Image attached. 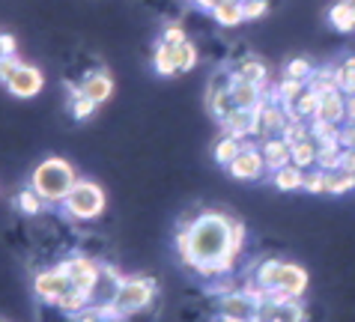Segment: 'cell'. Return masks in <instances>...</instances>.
Here are the masks:
<instances>
[{
  "mask_svg": "<svg viewBox=\"0 0 355 322\" xmlns=\"http://www.w3.org/2000/svg\"><path fill=\"white\" fill-rule=\"evenodd\" d=\"M218 316L227 322H254L257 319V301L248 289H230L218 301Z\"/></svg>",
  "mask_w": 355,
  "mask_h": 322,
  "instance_id": "ba28073f",
  "label": "cell"
},
{
  "mask_svg": "<svg viewBox=\"0 0 355 322\" xmlns=\"http://www.w3.org/2000/svg\"><path fill=\"white\" fill-rule=\"evenodd\" d=\"M281 262L284 260H263L257 262V269H254V284H260L263 289H275L278 287V275H281Z\"/></svg>",
  "mask_w": 355,
  "mask_h": 322,
  "instance_id": "f1b7e54d",
  "label": "cell"
},
{
  "mask_svg": "<svg viewBox=\"0 0 355 322\" xmlns=\"http://www.w3.org/2000/svg\"><path fill=\"white\" fill-rule=\"evenodd\" d=\"M15 206H18V212H21V215H27V218H36V215L42 212V209L48 206V203H45L42 197H39V194L31 188V185H27L24 191H18V197H15Z\"/></svg>",
  "mask_w": 355,
  "mask_h": 322,
  "instance_id": "d6a6232c",
  "label": "cell"
},
{
  "mask_svg": "<svg viewBox=\"0 0 355 322\" xmlns=\"http://www.w3.org/2000/svg\"><path fill=\"white\" fill-rule=\"evenodd\" d=\"M120 284H123L120 271H116L114 266H102V271H98V284L93 289V305H107V301L116 296Z\"/></svg>",
  "mask_w": 355,
  "mask_h": 322,
  "instance_id": "e0dca14e",
  "label": "cell"
},
{
  "mask_svg": "<svg viewBox=\"0 0 355 322\" xmlns=\"http://www.w3.org/2000/svg\"><path fill=\"white\" fill-rule=\"evenodd\" d=\"M329 24L338 33H355V6L349 0H338V3L329 9Z\"/></svg>",
  "mask_w": 355,
  "mask_h": 322,
  "instance_id": "44dd1931",
  "label": "cell"
},
{
  "mask_svg": "<svg viewBox=\"0 0 355 322\" xmlns=\"http://www.w3.org/2000/svg\"><path fill=\"white\" fill-rule=\"evenodd\" d=\"M236 78H242V81H248V84H257V87H269V69H266V63L257 60V57H245V60L233 69Z\"/></svg>",
  "mask_w": 355,
  "mask_h": 322,
  "instance_id": "d6986e66",
  "label": "cell"
},
{
  "mask_svg": "<svg viewBox=\"0 0 355 322\" xmlns=\"http://www.w3.org/2000/svg\"><path fill=\"white\" fill-rule=\"evenodd\" d=\"M317 107H320V93H313L311 87L304 90L299 99H295V105L290 107V120H313L317 116Z\"/></svg>",
  "mask_w": 355,
  "mask_h": 322,
  "instance_id": "83f0119b",
  "label": "cell"
},
{
  "mask_svg": "<svg viewBox=\"0 0 355 322\" xmlns=\"http://www.w3.org/2000/svg\"><path fill=\"white\" fill-rule=\"evenodd\" d=\"M230 93H233L236 107H260L266 102V90H263V87L248 84V81H242V78H236V75H233Z\"/></svg>",
  "mask_w": 355,
  "mask_h": 322,
  "instance_id": "ac0fdd59",
  "label": "cell"
},
{
  "mask_svg": "<svg viewBox=\"0 0 355 322\" xmlns=\"http://www.w3.org/2000/svg\"><path fill=\"white\" fill-rule=\"evenodd\" d=\"M45 87V75L39 66L33 63H21L18 66V72L12 75V81L6 84V90L15 96V99H36L39 93H42Z\"/></svg>",
  "mask_w": 355,
  "mask_h": 322,
  "instance_id": "8fae6325",
  "label": "cell"
},
{
  "mask_svg": "<svg viewBox=\"0 0 355 322\" xmlns=\"http://www.w3.org/2000/svg\"><path fill=\"white\" fill-rule=\"evenodd\" d=\"M284 138H287L290 143H299L304 138H311V123L308 120H290L287 129H284Z\"/></svg>",
  "mask_w": 355,
  "mask_h": 322,
  "instance_id": "f35d334b",
  "label": "cell"
},
{
  "mask_svg": "<svg viewBox=\"0 0 355 322\" xmlns=\"http://www.w3.org/2000/svg\"><path fill=\"white\" fill-rule=\"evenodd\" d=\"M304 319H308V314H304L302 298H290L284 305H275L272 322H304Z\"/></svg>",
  "mask_w": 355,
  "mask_h": 322,
  "instance_id": "1f68e13d",
  "label": "cell"
},
{
  "mask_svg": "<svg viewBox=\"0 0 355 322\" xmlns=\"http://www.w3.org/2000/svg\"><path fill=\"white\" fill-rule=\"evenodd\" d=\"M340 168H343V170H349V173H355V146H347V150H343Z\"/></svg>",
  "mask_w": 355,
  "mask_h": 322,
  "instance_id": "bcb514c9",
  "label": "cell"
},
{
  "mask_svg": "<svg viewBox=\"0 0 355 322\" xmlns=\"http://www.w3.org/2000/svg\"><path fill=\"white\" fill-rule=\"evenodd\" d=\"M245 248V224L224 212H200L194 221L176 230V251L189 269L215 262L227 275Z\"/></svg>",
  "mask_w": 355,
  "mask_h": 322,
  "instance_id": "6da1fadb",
  "label": "cell"
},
{
  "mask_svg": "<svg viewBox=\"0 0 355 322\" xmlns=\"http://www.w3.org/2000/svg\"><path fill=\"white\" fill-rule=\"evenodd\" d=\"M155 292H159V284H155L153 278L132 275V278H123L116 296L107 301V305H96V307H102L105 314L114 316L116 322H125L132 314H137V310L155 305Z\"/></svg>",
  "mask_w": 355,
  "mask_h": 322,
  "instance_id": "3957f363",
  "label": "cell"
},
{
  "mask_svg": "<svg viewBox=\"0 0 355 322\" xmlns=\"http://www.w3.org/2000/svg\"><path fill=\"white\" fill-rule=\"evenodd\" d=\"M334 72H338V90L347 96H355V57H349V60L340 66H334Z\"/></svg>",
  "mask_w": 355,
  "mask_h": 322,
  "instance_id": "d590c367",
  "label": "cell"
},
{
  "mask_svg": "<svg viewBox=\"0 0 355 322\" xmlns=\"http://www.w3.org/2000/svg\"><path fill=\"white\" fill-rule=\"evenodd\" d=\"M212 18L218 21L221 27H239L245 21V12H242V0H218L212 9Z\"/></svg>",
  "mask_w": 355,
  "mask_h": 322,
  "instance_id": "7402d4cb",
  "label": "cell"
},
{
  "mask_svg": "<svg viewBox=\"0 0 355 322\" xmlns=\"http://www.w3.org/2000/svg\"><path fill=\"white\" fill-rule=\"evenodd\" d=\"M347 123H355V96H347Z\"/></svg>",
  "mask_w": 355,
  "mask_h": 322,
  "instance_id": "7dc6e473",
  "label": "cell"
},
{
  "mask_svg": "<svg viewBox=\"0 0 355 322\" xmlns=\"http://www.w3.org/2000/svg\"><path fill=\"white\" fill-rule=\"evenodd\" d=\"M69 289H72V280H69L63 266L42 269V271H36V278H33V296L42 301V305L57 307V301H60Z\"/></svg>",
  "mask_w": 355,
  "mask_h": 322,
  "instance_id": "52a82bcc",
  "label": "cell"
},
{
  "mask_svg": "<svg viewBox=\"0 0 355 322\" xmlns=\"http://www.w3.org/2000/svg\"><path fill=\"white\" fill-rule=\"evenodd\" d=\"M24 60H21V57H18V54H12V57H6V60H0V84H9V81H12V75L18 72V66H21Z\"/></svg>",
  "mask_w": 355,
  "mask_h": 322,
  "instance_id": "60d3db41",
  "label": "cell"
},
{
  "mask_svg": "<svg viewBox=\"0 0 355 322\" xmlns=\"http://www.w3.org/2000/svg\"><path fill=\"white\" fill-rule=\"evenodd\" d=\"M63 271L69 275V280H72V287L84 289L93 296V289L98 284V271H102V262H96L90 253H75V257H69L60 262Z\"/></svg>",
  "mask_w": 355,
  "mask_h": 322,
  "instance_id": "9c48e42d",
  "label": "cell"
},
{
  "mask_svg": "<svg viewBox=\"0 0 355 322\" xmlns=\"http://www.w3.org/2000/svg\"><path fill=\"white\" fill-rule=\"evenodd\" d=\"M173 57H176V69L180 72H191L197 60H200V54H197V45L191 39H185L182 45H173Z\"/></svg>",
  "mask_w": 355,
  "mask_h": 322,
  "instance_id": "836d02e7",
  "label": "cell"
},
{
  "mask_svg": "<svg viewBox=\"0 0 355 322\" xmlns=\"http://www.w3.org/2000/svg\"><path fill=\"white\" fill-rule=\"evenodd\" d=\"M340 143H343V150H347V146H355V123L340 125Z\"/></svg>",
  "mask_w": 355,
  "mask_h": 322,
  "instance_id": "f6af8a7d",
  "label": "cell"
},
{
  "mask_svg": "<svg viewBox=\"0 0 355 322\" xmlns=\"http://www.w3.org/2000/svg\"><path fill=\"white\" fill-rule=\"evenodd\" d=\"M349 3H352V6H355V0H349Z\"/></svg>",
  "mask_w": 355,
  "mask_h": 322,
  "instance_id": "681fc988",
  "label": "cell"
},
{
  "mask_svg": "<svg viewBox=\"0 0 355 322\" xmlns=\"http://www.w3.org/2000/svg\"><path fill=\"white\" fill-rule=\"evenodd\" d=\"M185 27H180V24H167L164 30H162V42L164 45H182L185 42Z\"/></svg>",
  "mask_w": 355,
  "mask_h": 322,
  "instance_id": "b9f144b4",
  "label": "cell"
},
{
  "mask_svg": "<svg viewBox=\"0 0 355 322\" xmlns=\"http://www.w3.org/2000/svg\"><path fill=\"white\" fill-rule=\"evenodd\" d=\"M278 289H287L290 296L302 298L308 289V271L295 262H281V275H278Z\"/></svg>",
  "mask_w": 355,
  "mask_h": 322,
  "instance_id": "2e32d148",
  "label": "cell"
},
{
  "mask_svg": "<svg viewBox=\"0 0 355 322\" xmlns=\"http://www.w3.org/2000/svg\"><path fill=\"white\" fill-rule=\"evenodd\" d=\"M311 75H313V66H311V60H304V57H295V60L287 63V69H284V78H293V81H304V84H308Z\"/></svg>",
  "mask_w": 355,
  "mask_h": 322,
  "instance_id": "8d00e7d4",
  "label": "cell"
},
{
  "mask_svg": "<svg viewBox=\"0 0 355 322\" xmlns=\"http://www.w3.org/2000/svg\"><path fill=\"white\" fill-rule=\"evenodd\" d=\"M230 87H233V72L230 69H218L209 78V87H206V107H209V114L218 123L236 107Z\"/></svg>",
  "mask_w": 355,
  "mask_h": 322,
  "instance_id": "8992f818",
  "label": "cell"
},
{
  "mask_svg": "<svg viewBox=\"0 0 355 322\" xmlns=\"http://www.w3.org/2000/svg\"><path fill=\"white\" fill-rule=\"evenodd\" d=\"M153 69L162 78L180 75V69H176V57H173V45H164L159 39V45H155V51H153Z\"/></svg>",
  "mask_w": 355,
  "mask_h": 322,
  "instance_id": "4316f807",
  "label": "cell"
},
{
  "mask_svg": "<svg viewBox=\"0 0 355 322\" xmlns=\"http://www.w3.org/2000/svg\"><path fill=\"white\" fill-rule=\"evenodd\" d=\"M260 152H263V159H266V168H269V173H275L278 168H284V164L293 161V143L284 138V134L263 138L260 141Z\"/></svg>",
  "mask_w": 355,
  "mask_h": 322,
  "instance_id": "4fadbf2b",
  "label": "cell"
},
{
  "mask_svg": "<svg viewBox=\"0 0 355 322\" xmlns=\"http://www.w3.org/2000/svg\"><path fill=\"white\" fill-rule=\"evenodd\" d=\"M18 54V42L12 33H0V60H6V57Z\"/></svg>",
  "mask_w": 355,
  "mask_h": 322,
  "instance_id": "ee69618b",
  "label": "cell"
},
{
  "mask_svg": "<svg viewBox=\"0 0 355 322\" xmlns=\"http://www.w3.org/2000/svg\"><path fill=\"white\" fill-rule=\"evenodd\" d=\"M69 93H72V102H69V111H72V116L75 120H90V116L96 114V102H90L87 99V96H81V90H78V87H69Z\"/></svg>",
  "mask_w": 355,
  "mask_h": 322,
  "instance_id": "e575fe53",
  "label": "cell"
},
{
  "mask_svg": "<svg viewBox=\"0 0 355 322\" xmlns=\"http://www.w3.org/2000/svg\"><path fill=\"white\" fill-rule=\"evenodd\" d=\"M304 90H308V84H304V81H293V78H284V81L275 84V90H272L269 96H272L275 102H281V105L290 111V107L295 105V99H299Z\"/></svg>",
  "mask_w": 355,
  "mask_h": 322,
  "instance_id": "484cf974",
  "label": "cell"
},
{
  "mask_svg": "<svg viewBox=\"0 0 355 322\" xmlns=\"http://www.w3.org/2000/svg\"><path fill=\"white\" fill-rule=\"evenodd\" d=\"M218 125L224 134H233V138H257V107H233Z\"/></svg>",
  "mask_w": 355,
  "mask_h": 322,
  "instance_id": "7c38bea8",
  "label": "cell"
},
{
  "mask_svg": "<svg viewBox=\"0 0 355 322\" xmlns=\"http://www.w3.org/2000/svg\"><path fill=\"white\" fill-rule=\"evenodd\" d=\"M242 12H245V21H257L269 12V0H242Z\"/></svg>",
  "mask_w": 355,
  "mask_h": 322,
  "instance_id": "ab89813d",
  "label": "cell"
},
{
  "mask_svg": "<svg viewBox=\"0 0 355 322\" xmlns=\"http://www.w3.org/2000/svg\"><path fill=\"white\" fill-rule=\"evenodd\" d=\"M242 146H245V141L242 138H233V134H224L221 132V138L215 141V146H212V159L221 164V168H227L236 155L242 152Z\"/></svg>",
  "mask_w": 355,
  "mask_h": 322,
  "instance_id": "cb8c5ba5",
  "label": "cell"
},
{
  "mask_svg": "<svg viewBox=\"0 0 355 322\" xmlns=\"http://www.w3.org/2000/svg\"><path fill=\"white\" fill-rule=\"evenodd\" d=\"M81 179L75 173V168L60 155H51V159H42L31 173V188L42 197L48 206H63L66 194L75 188V182Z\"/></svg>",
  "mask_w": 355,
  "mask_h": 322,
  "instance_id": "7a4b0ae2",
  "label": "cell"
},
{
  "mask_svg": "<svg viewBox=\"0 0 355 322\" xmlns=\"http://www.w3.org/2000/svg\"><path fill=\"white\" fill-rule=\"evenodd\" d=\"M191 3H197L200 9H209V12H212V9H215V3H218V0H191Z\"/></svg>",
  "mask_w": 355,
  "mask_h": 322,
  "instance_id": "c3c4849f",
  "label": "cell"
},
{
  "mask_svg": "<svg viewBox=\"0 0 355 322\" xmlns=\"http://www.w3.org/2000/svg\"><path fill=\"white\" fill-rule=\"evenodd\" d=\"M105 188L93 179H78L75 188L66 194L63 212L72 221H96L105 212Z\"/></svg>",
  "mask_w": 355,
  "mask_h": 322,
  "instance_id": "277c9868",
  "label": "cell"
},
{
  "mask_svg": "<svg viewBox=\"0 0 355 322\" xmlns=\"http://www.w3.org/2000/svg\"><path fill=\"white\" fill-rule=\"evenodd\" d=\"M72 322H116L114 316H107L105 314V310L102 307H96V305H90V307H87L84 310V314H78Z\"/></svg>",
  "mask_w": 355,
  "mask_h": 322,
  "instance_id": "7bdbcfd3",
  "label": "cell"
},
{
  "mask_svg": "<svg viewBox=\"0 0 355 322\" xmlns=\"http://www.w3.org/2000/svg\"><path fill=\"white\" fill-rule=\"evenodd\" d=\"M272 182H275L278 191H299L304 185V170L295 168V164L290 161V164H284V168H278L272 173Z\"/></svg>",
  "mask_w": 355,
  "mask_h": 322,
  "instance_id": "603a6c76",
  "label": "cell"
},
{
  "mask_svg": "<svg viewBox=\"0 0 355 322\" xmlns=\"http://www.w3.org/2000/svg\"><path fill=\"white\" fill-rule=\"evenodd\" d=\"M355 188V173L349 170H325V194H347Z\"/></svg>",
  "mask_w": 355,
  "mask_h": 322,
  "instance_id": "f546056e",
  "label": "cell"
},
{
  "mask_svg": "<svg viewBox=\"0 0 355 322\" xmlns=\"http://www.w3.org/2000/svg\"><path fill=\"white\" fill-rule=\"evenodd\" d=\"M78 90H81V96H87L90 102L105 105L114 96V78L107 72H90V75H84V81L78 84Z\"/></svg>",
  "mask_w": 355,
  "mask_h": 322,
  "instance_id": "9a60e30c",
  "label": "cell"
},
{
  "mask_svg": "<svg viewBox=\"0 0 355 322\" xmlns=\"http://www.w3.org/2000/svg\"><path fill=\"white\" fill-rule=\"evenodd\" d=\"M227 173H230L233 179H239V182H257V179H263L266 173H269V168H266V159H263V152H260V143L245 141L242 152L236 155L230 164H227Z\"/></svg>",
  "mask_w": 355,
  "mask_h": 322,
  "instance_id": "5b68a950",
  "label": "cell"
},
{
  "mask_svg": "<svg viewBox=\"0 0 355 322\" xmlns=\"http://www.w3.org/2000/svg\"><path fill=\"white\" fill-rule=\"evenodd\" d=\"M308 194H325V170L322 168H311L304 170V185H302Z\"/></svg>",
  "mask_w": 355,
  "mask_h": 322,
  "instance_id": "74e56055",
  "label": "cell"
},
{
  "mask_svg": "<svg viewBox=\"0 0 355 322\" xmlns=\"http://www.w3.org/2000/svg\"><path fill=\"white\" fill-rule=\"evenodd\" d=\"M308 87L313 93H331V90H338V72H334V66H322V69H313V75L308 78Z\"/></svg>",
  "mask_w": 355,
  "mask_h": 322,
  "instance_id": "4dcf8cb0",
  "label": "cell"
},
{
  "mask_svg": "<svg viewBox=\"0 0 355 322\" xmlns=\"http://www.w3.org/2000/svg\"><path fill=\"white\" fill-rule=\"evenodd\" d=\"M313 120H322L331 125H347V93L331 90V93L320 96V107H317Z\"/></svg>",
  "mask_w": 355,
  "mask_h": 322,
  "instance_id": "5bb4252c",
  "label": "cell"
},
{
  "mask_svg": "<svg viewBox=\"0 0 355 322\" xmlns=\"http://www.w3.org/2000/svg\"><path fill=\"white\" fill-rule=\"evenodd\" d=\"M254 322H257V319H254Z\"/></svg>",
  "mask_w": 355,
  "mask_h": 322,
  "instance_id": "f907efd6",
  "label": "cell"
},
{
  "mask_svg": "<svg viewBox=\"0 0 355 322\" xmlns=\"http://www.w3.org/2000/svg\"><path fill=\"white\" fill-rule=\"evenodd\" d=\"M290 123V111L281 102H275L272 96H266V102L257 107V138H275V134H284Z\"/></svg>",
  "mask_w": 355,
  "mask_h": 322,
  "instance_id": "30bf717a",
  "label": "cell"
},
{
  "mask_svg": "<svg viewBox=\"0 0 355 322\" xmlns=\"http://www.w3.org/2000/svg\"><path fill=\"white\" fill-rule=\"evenodd\" d=\"M317 155H320V146H317V138H304L299 143H293V164L302 170H311L317 168Z\"/></svg>",
  "mask_w": 355,
  "mask_h": 322,
  "instance_id": "d4e9b609",
  "label": "cell"
},
{
  "mask_svg": "<svg viewBox=\"0 0 355 322\" xmlns=\"http://www.w3.org/2000/svg\"><path fill=\"white\" fill-rule=\"evenodd\" d=\"M90 305H93V296H90V292L72 287L60 301H57V310H60V314H66L69 319H75L78 314H84V310L90 307Z\"/></svg>",
  "mask_w": 355,
  "mask_h": 322,
  "instance_id": "ffe728a7",
  "label": "cell"
}]
</instances>
